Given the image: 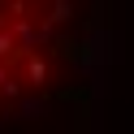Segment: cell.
<instances>
[{
	"mask_svg": "<svg viewBox=\"0 0 134 134\" xmlns=\"http://www.w3.org/2000/svg\"><path fill=\"white\" fill-rule=\"evenodd\" d=\"M91 0H0V121L30 117L82 69Z\"/></svg>",
	"mask_w": 134,
	"mask_h": 134,
	"instance_id": "cell-1",
	"label": "cell"
}]
</instances>
